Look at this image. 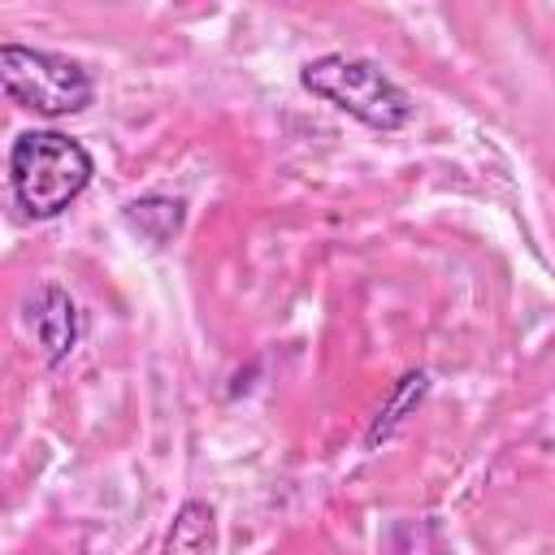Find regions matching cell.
<instances>
[{
    "mask_svg": "<svg viewBox=\"0 0 555 555\" xmlns=\"http://www.w3.org/2000/svg\"><path fill=\"white\" fill-rule=\"evenodd\" d=\"M91 173H95L91 152L61 130H22L9 147L13 199L35 221L61 217L91 186Z\"/></svg>",
    "mask_w": 555,
    "mask_h": 555,
    "instance_id": "cell-1",
    "label": "cell"
},
{
    "mask_svg": "<svg viewBox=\"0 0 555 555\" xmlns=\"http://www.w3.org/2000/svg\"><path fill=\"white\" fill-rule=\"evenodd\" d=\"M299 87L312 91L317 100L334 104L338 113L356 117L369 130H399L416 113L412 95L369 56L325 52L299 69Z\"/></svg>",
    "mask_w": 555,
    "mask_h": 555,
    "instance_id": "cell-2",
    "label": "cell"
},
{
    "mask_svg": "<svg viewBox=\"0 0 555 555\" xmlns=\"http://www.w3.org/2000/svg\"><path fill=\"white\" fill-rule=\"evenodd\" d=\"M0 87L17 108L39 117H69L95 100V78L82 61L26 43H0Z\"/></svg>",
    "mask_w": 555,
    "mask_h": 555,
    "instance_id": "cell-3",
    "label": "cell"
},
{
    "mask_svg": "<svg viewBox=\"0 0 555 555\" xmlns=\"http://www.w3.org/2000/svg\"><path fill=\"white\" fill-rule=\"evenodd\" d=\"M26 321L35 330V343H39L48 369H56L74 356V347L82 338V317H78V304L69 299L65 286H56V282L39 286L35 299L26 304Z\"/></svg>",
    "mask_w": 555,
    "mask_h": 555,
    "instance_id": "cell-4",
    "label": "cell"
},
{
    "mask_svg": "<svg viewBox=\"0 0 555 555\" xmlns=\"http://www.w3.org/2000/svg\"><path fill=\"white\" fill-rule=\"evenodd\" d=\"M121 221L139 234V238H147V243H169L178 230H182V221H186V204L182 199H173V195H139V199H130L126 208H121Z\"/></svg>",
    "mask_w": 555,
    "mask_h": 555,
    "instance_id": "cell-5",
    "label": "cell"
},
{
    "mask_svg": "<svg viewBox=\"0 0 555 555\" xmlns=\"http://www.w3.org/2000/svg\"><path fill=\"white\" fill-rule=\"evenodd\" d=\"M165 555H217V512L199 499L182 503L165 533Z\"/></svg>",
    "mask_w": 555,
    "mask_h": 555,
    "instance_id": "cell-6",
    "label": "cell"
},
{
    "mask_svg": "<svg viewBox=\"0 0 555 555\" xmlns=\"http://www.w3.org/2000/svg\"><path fill=\"white\" fill-rule=\"evenodd\" d=\"M425 390H429V377H425L421 369H416V373H403V377L395 382V390L386 395V403L377 408V416H373V425H369V434H364V447L386 442V438L403 425V416L416 412V403L425 399Z\"/></svg>",
    "mask_w": 555,
    "mask_h": 555,
    "instance_id": "cell-7",
    "label": "cell"
}]
</instances>
